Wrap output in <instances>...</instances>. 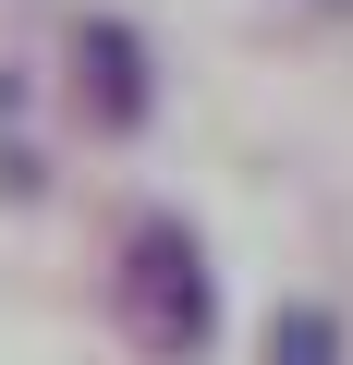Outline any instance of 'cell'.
Returning <instances> with one entry per match:
<instances>
[{
    "label": "cell",
    "mask_w": 353,
    "mask_h": 365,
    "mask_svg": "<svg viewBox=\"0 0 353 365\" xmlns=\"http://www.w3.org/2000/svg\"><path fill=\"white\" fill-rule=\"evenodd\" d=\"M122 329L158 365H195L220 341V268H208V244L183 220H134V244H122Z\"/></svg>",
    "instance_id": "1"
},
{
    "label": "cell",
    "mask_w": 353,
    "mask_h": 365,
    "mask_svg": "<svg viewBox=\"0 0 353 365\" xmlns=\"http://www.w3.org/2000/svg\"><path fill=\"white\" fill-rule=\"evenodd\" d=\"M73 110L98 122V134H134L146 110H158V73H146V37L134 25H73Z\"/></svg>",
    "instance_id": "2"
},
{
    "label": "cell",
    "mask_w": 353,
    "mask_h": 365,
    "mask_svg": "<svg viewBox=\"0 0 353 365\" xmlns=\"http://www.w3.org/2000/svg\"><path fill=\"white\" fill-rule=\"evenodd\" d=\"M268 365H341V317L329 304H280L268 317Z\"/></svg>",
    "instance_id": "3"
}]
</instances>
